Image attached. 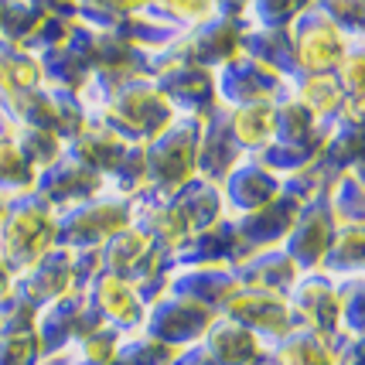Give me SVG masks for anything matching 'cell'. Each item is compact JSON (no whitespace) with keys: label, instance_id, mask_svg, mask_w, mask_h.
Instances as JSON below:
<instances>
[{"label":"cell","instance_id":"6da1fadb","mask_svg":"<svg viewBox=\"0 0 365 365\" xmlns=\"http://www.w3.org/2000/svg\"><path fill=\"white\" fill-rule=\"evenodd\" d=\"M175 116L178 113L160 96L154 79H147V76H127V79H120L113 86V93L106 96V106H103V113L96 120H103L106 127H113L123 140L147 143L171 127Z\"/></svg>","mask_w":365,"mask_h":365},{"label":"cell","instance_id":"7a4b0ae2","mask_svg":"<svg viewBox=\"0 0 365 365\" xmlns=\"http://www.w3.org/2000/svg\"><path fill=\"white\" fill-rule=\"evenodd\" d=\"M198 116H175L171 127L143 143V191L154 198H171L181 185L195 178L198 158Z\"/></svg>","mask_w":365,"mask_h":365},{"label":"cell","instance_id":"3957f363","mask_svg":"<svg viewBox=\"0 0 365 365\" xmlns=\"http://www.w3.org/2000/svg\"><path fill=\"white\" fill-rule=\"evenodd\" d=\"M133 222V198L99 191L89 202L55 212V246L72 253H99L116 232Z\"/></svg>","mask_w":365,"mask_h":365},{"label":"cell","instance_id":"277c9868","mask_svg":"<svg viewBox=\"0 0 365 365\" xmlns=\"http://www.w3.org/2000/svg\"><path fill=\"white\" fill-rule=\"evenodd\" d=\"M51 246H55V208L38 191L11 198L0 222V253L7 256L14 273L28 270Z\"/></svg>","mask_w":365,"mask_h":365},{"label":"cell","instance_id":"5b68a950","mask_svg":"<svg viewBox=\"0 0 365 365\" xmlns=\"http://www.w3.org/2000/svg\"><path fill=\"white\" fill-rule=\"evenodd\" d=\"M287 34H290L301 76H331L334 68L341 65V58L349 55V48L362 45V41H349L334 28L331 17L321 11V0L318 4H304L297 17L290 21Z\"/></svg>","mask_w":365,"mask_h":365},{"label":"cell","instance_id":"8992f818","mask_svg":"<svg viewBox=\"0 0 365 365\" xmlns=\"http://www.w3.org/2000/svg\"><path fill=\"white\" fill-rule=\"evenodd\" d=\"M215 318H219V314L208 311V307H202V304L160 294L158 301H150L147 311H143L140 334L150 338V341H158V345H164V349H171L178 355V351L198 345Z\"/></svg>","mask_w":365,"mask_h":365},{"label":"cell","instance_id":"52a82bcc","mask_svg":"<svg viewBox=\"0 0 365 365\" xmlns=\"http://www.w3.org/2000/svg\"><path fill=\"white\" fill-rule=\"evenodd\" d=\"M212 86H215V103L225 110L246 103H280L290 96V82L242 51L212 72Z\"/></svg>","mask_w":365,"mask_h":365},{"label":"cell","instance_id":"ba28073f","mask_svg":"<svg viewBox=\"0 0 365 365\" xmlns=\"http://www.w3.org/2000/svg\"><path fill=\"white\" fill-rule=\"evenodd\" d=\"M171 365H273L270 345H263L256 334L239 328L222 314L212 321L205 338L191 349L178 351Z\"/></svg>","mask_w":365,"mask_h":365},{"label":"cell","instance_id":"9c48e42d","mask_svg":"<svg viewBox=\"0 0 365 365\" xmlns=\"http://www.w3.org/2000/svg\"><path fill=\"white\" fill-rule=\"evenodd\" d=\"M222 318L256 334L263 345H277L280 338L301 328V321L290 311L287 297H273V294H259V290H246V287H239L225 301Z\"/></svg>","mask_w":365,"mask_h":365},{"label":"cell","instance_id":"30bf717a","mask_svg":"<svg viewBox=\"0 0 365 365\" xmlns=\"http://www.w3.org/2000/svg\"><path fill=\"white\" fill-rule=\"evenodd\" d=\"M96 328H103V321L89 304L86 290H72L38 311L34 318V334L41 341V351H55L65 345H79L82 338H89Z\"/></svg>","mask_w":365,"mask_h":365},{"label":"cell","instance_id":"8fae6325","mask_svg":"<svg viewBox=\"0 0 365 365\" xmlns=\"http://www.w3.org/2000/svg\"><path fill=\"white\" fill-rule=\"evenodd\" d=\"M14 290L21 297L41 311L48 304H55L58 297L72 294V290H82L79 287V253L72 250H62V246H51L41 259H34L28 270H21L14 277Z\"/></svg>","mask_w":365,"mask_h":365},{"label":"cell","instance_id":"7c38bea8","mask_svg":"<svg viewBox=\"0 0 365 365\" xmlns=\"http://www.w3.org/2000/svg\"><path fill=\"white\" fill-rule=\"evenodd\" d=\"M334 229H338V222H334L331 208H328V188H321L314 198L304 202L290 236L284 239V253L297 263L301 273H314L321 267L324 253H328V246H331Z\"/></svg>","mask_w":365,"mask_h":365},{"label":"cell","instance_id":"4fadbf2b","mask_svg":"<svg viewBox=\"0 0 365 365\" xmlns=\"http://www.w3.org/2000/svg\"><path fill=\"white\" fill-rule=\"evenodd\" d=\"M284 191V178H277L270 168H263L256 158H242L222 178L219 198H222V219L236 222L256 208L270 205L273 198Z\"/></svg>","mask_w":365,"mask_h":365},{"label":"cell","instance_id":"5bb4252c","mask_svg":"<svg viewBox=\"0 0 365 365\" xmlns=\"http://www.w3.org/2000/svg\"><path fill=\"white\" fill-rule=\"evenodd\" d=\"M287 304L297 314L301 328L314 331L318 338L331 341V338L341 334V324H338V314H341V307H338V287H334L331 277H324L321 270L301 273L294 290L287 294Z\"/></svg>","mask_w":365,"mask_h":365},{"label":"cell","instance_id":"9a60e30c","mask_svg":"<svg viewBox=\"0 0 365 365\" xmlns=\"http://www.w3.org/2000/svg\"><path fill=\"white\" fill-rule=\"evenodd\" d=\"M86 297L96 307V314H99L103 324L116 328V331L127 334V338L130 334H140L147 304L137 294V287H130L127 280H120V277H113L106 270H96L93 280L86 284Z\"/></svg>","mask_w":365,"mask_h":365},{"label":"cell","instance_id":"2e32d148","mask_svg":"<svg viewBox=\"0 0 365 365\" xmlns=\"http://www.w3.org/2000/svg\"><path fill=\"white\" fill-rule=\"evenodd\" d=\"M304 208V198L290 195V191H280L270 205L256 208L250 215H242L232 222L239 242L253 253V250H270V246H284V239L290 236V229L297 222Z\"/></svg>","mask_w":365,"mask_h":365},{"label":"cell","instance_id":"e0dca14e","mask_svg":"<svg viewBox=\"0 0 365 365\" xmlns=\"http://www.w3.org/2000/svg\"><path fill=\"white\" fill-rule=\"evenodd\" d=\"M239 290L236 277H232V267H171L168 280H164V290L168 297H185V301H195L222 314L225 301Z\"/></svg>","mask_w":365,"mask_h":365},{"label":"cell","instance_id":"ac0fdd59","mask_svg":"<svg viewBox=\"0 0 365 365\" xmlns=\"http://www.w3.org/2000/svg\"><path fill=\"white\" fill-rule=\"evenodd\" d=\"M31 191H38L55 212H62V208H72V205H79V202H89V198H96L99 191H106V188H103V178L96 175V171L82 168L79 160L62 154L51 168L38 171Z\"/></svg>","mask_w":365,"mask_h":365},{"label":"cell","instance_id":"d6986e66","mask_svg":"<svg viewBox=\"0 0 365 365\" xmlns=\"http://www.w3.org/2000/svg\"><path fill=\"white\" fill-rule=\"evenodd\" d=\"M154 86L160 96L171 103L178 116H198L205 120L215 110V86H212V72L198 68V65H171L154 76Z\"/></svg>","mask_w":365,"mask_h":365},{"label":"cell","instance_id":"ffe728a7","mask_svg":"<svg viewBox=\"0 0 365 365\" xmlns=\"http://www.w3.org/2000/svg\"><path fill=\"white\" fill-rule=\"evenodd\" d=\"M130 225L140 229L143 236L150 239V246H154L160 256H168V259L191 239V229H188V222L181 219V212H178L168 198H154V195H147V191H140V195L133 198V222Z\"/></svg>","mask_w":365,"mask_h":365},{"label":"cell","instance_id":"44dd1931","mask_svg":"<svg viewBox=\"0 0 365 365\" xmlns=\"http://www.w3.org/2000/svg\"><path fill=\"white\" fill-rule=\"evenodd\" d=\"M239 287L246 290H259V294H273V297H287L294 284H297V263L284 253V246H270V250H253L232 267Z\"/></svg>","mask_w":365,"mask_h":365},{"label":"cell","instance_id":"7402d4cb","mask_svg":"<svg viewBox=\"0 0 365 365\" xmlns=\"http://www.w3.org/2000/svg\"><path fill=\"white\" fill-rule=\"evenodd\" d=\"M246 158L229 133V113L225 106H215L202 120L198 133V158H195V178H205L212 185H222V178Z\"/></svg>","mask_w":365,"mask_h":365},{"label":"cell","instance_id":"603a6c76","mask_svg":"<svg viewBox=\"0 0 365 365\" xmlns=\"http://www.w3.org/2000/svg\"><path fill=\"white\" fill-rule=\"evenodd\" d=\"M45 86L41 62L24 45L0 41V116L11 120L17 106Z\"/></svg>","mask_w":365,"mask_h":365},{"label":"cell","instance_id":"cb8c5ba5","mask_svg":"<svg viewBox=\"0 0 365 365\" xmlns=\"http://www.w3.org/2000/svg\"><path fill=\"white\" fill-rule=\"evenodd\" d=\"M130 147H133V143L123 140V137L113 127H106L103 120H89L72 140L65 143L62 154L72 160H79L82 168L96 171L99 178H110L113 171L120 168V160L127 158Z\"/></svg>","mask_w":365,"mask_h":365},{"label":"cell","instance_id":"d4e9b609","mask_svg":"<svg viewBox=\"0 0 365 365\" xmlns=\"http://www.w3.org/2000/svg\"><path fill=\"white\" fill-rule=\"evenodd\" d=\"M246 253H250V250L239 242L232 222L222 219L219 225H212L205 232L191 236L168 263H171V267H236Z\"/></svg>","mask_w":365,"mask_h":365},{"label":"cell","instance_id":"484cf974","mask_svg":"<svg viewBox=\"0 0 365 365\" xmlns=\"http://www.w3.org/2000/svg\"><path fill=\"white\" fill-rule=\"evenodd\" d=\"M239 51L250 55V58H256L259 65H267V68L277 72L280 79H287V82L301 79V68H297V58H294V45H290L287 28H280V31L246 28L242 38H239Z\"/></svg>","mask_w":365,"mask_h":365},{"label":"cell","instance_id":"4316f807","mask_svg":"<svg viewBox=\"0 0 365 365\" xmlns=\"http://www.w3.org/2000/svg\"><path fill=\"white\" fill-rule=\"evenodd\" d=\"M225 113H229V133L246 158H256L263 147H270L277 130V103H246Z\"/></svg>","mask_w":365,"mask_h":365},{"label":"cell","instance_id":"83f0119b","mask_svg":"<svg viewBox=\"0 0 365 365\" xmlns=\"http://www.w3.org/2000/svg\"><path fill=\"white\" fill-rule=\"evenodd\" d=\"M168 202L181 212V219L188 222L191 236H198V232H205V229L222 222L219 185H212V181H205V178H191L188 185H181Z\"/></svg>","mask_w":365,"mask_h":365},{"label":"cell","instance_id":"f1b7e54d","mask_svg":"<svg viewBox=\"0 0 365 365\" xmlns=\"http://www.w3.org/2000/svg\"><path fill=\"white\" fill-rule=\"evenodd\" d=\"M290 96L311 113L318 127H334L345 110V96L334 76H301L290 82Z\"/></svg>","mask_w":365,"mask_h":365},{"label":"cell","instance_id":"f546056e","mask_svg":"<svg viewBox=\"0 0 365 365\" xmlns=\"http://www.w3.org/2000/svg\"><path fill=\"white\" fill-rule=\"evenodd\" d=\"M362 267H365V229L362 225H338L318 270L324 277H331V280H345V277H362Z\"/></svg>","mask_w":365,"mask_h":365},{"label":"cell","instance_id":"4dcf8cb0","mask_svg":"<svg viewBox=\"0 0 365 365\" xmlns=\"http://www.w3.org/2000/svg\"><path fill=\"white\" fill-rule=\"evenodd\" d=\"M270 362L273 365H334V355L324 338H318L307 328H297L294 334H287L277 345H270Z\"/></svg>","mask_w":365,"mask_h":365},{"label":"cell","instance_id":"1f68e13d","mask_svg":"<svg viewBox=\"0 0 365 365\" xmlns=\"http://www.w3.org/2000/svg\"><path fill=\"white\" fill-rule=\"evenodd\" d=\"M328 208L338 225H362L365 219V188H362V164L349 168L328 185Z\"/></svg>","mask_w":365,"mask_h":365},{"label":"cell","instance_id":"d6a6232c","mask_svg":"<svg viewBox=\"0 0 365 365\" xmlns=\"http://www.w3.org/2000/svg\"><path fill=\"white\" fill-rule=\"evenodd\" d=\"M34 178H38V171L17 150L14 137H11V123L0 120V195L17 198V195L34 188Z\"/></svg>","mask_w":365,"mask_h":365},{"label":"cell","instance_id":"836d02e7","mask_svg":"<svg viewBox=\"0 0 365 365\" xmlns=\"http://www.w3.org/2000/svg\"><path fill=\"white\" fill-rule=\"evenodd\" d=\"M48 4H24V0H0V41L24 45L34 28L45 21Z\"/></svg>","mask_w":365,"mask_h":365},{"label":"cell","instance_id":"e575fe53","mask_svg":"<svg viewBox=\"0 0 365 365\" xmlns=\"http://www.w3.org/2000/svg\"><path fill=\"white\" fill-rule=\"evenodd\" d=\"M11 137H14L17 150L24 154V160L31 164L34 171H45L51 168L55 160L62 158L65 143L55 137V133H48V130H28V127H11Z\"/></svg>","mask_w":365,"mask_h":365},{"label":"cell","instance_id":"d590c367","mask_svg":"<svg viewBox=\"0 0 365 365\" xmlns=\"http://www.w3.org/2000/svg\"><path fill=\"white\" fill-rule=\"evenodd\" d=\"M304 4H287V0H259V4H242V24L259 28V31H280L290 28V21L297 17Z\"/></svg>","mask_w":365,"mask_h":365},{"label":"cell","instance_id":"8d00e7d4","mask_svg":"<svg viewBox=\"0 0 365 365\" xmlns=\"http://www.w3.org/2000/svg\"><path fill=\"white\" fill-rule=\"evenodd\" d=\"M175 362V351L143 338V334H130L123 338V345L116 349L110 365H171Z\"/></svg>","mask_w":365,"mask_h":365},{"label":"cell","instance_id":"74e56055","mask_svg":"<svg viewBox=\"0 0 365 365\" xmlns=\"http://www.w3.org/2000/svg\"><path fill=\"white\" fill-rule=\"evenodd\" d=\"M362 65H365V51L362 45H351L349 55L341 58V65L334 68L331 76L338 79V86H341V96H345V103H351V106H365V76H362Z\"/></svg>","mask_w":365,"mask_h":365},{"label":"cell","instance_id":"f35d334b","mask_svg":"<svg viewBox=\"0 0 365 365\" xmlns=\"http://www.w3.org/2000/svg\"><path fill=\"white\" fill-rule=\"evenodd\" d=\"M123 338H127V334H120L116 328H110V324L96 328L89 338H82L79 345H76V349H79V365H110L116 349L123 345Z\"/></svg>","mask_w":365,"mask_h":365},{"label":"cell","instance_id":"ab89813d","mask_svg":"<svg viewBox=\"0 0 365 365\" xmlns=\"http://www.w3.org/2000/svg\"><path fill=\"white\" fill-rule=\"evenodd\" d=\"M41 341L34 331H7L0 334V365H38Z\"/></svg>","mask_w":365,"mask_h":365},{"label":"cell","instance_id":"60d3db41","mask_svg":"<svg viewBox=\"0 0 365 365\" xmlns=\"http://www.w3.org/2000/svg\"><path fill=\"white\" fill-rule=\"evenodd\" d=\"M34 318H38V307L28 297H21L17 290H11L7 297H0V334L34 331Z\"/></svg>","mask_w":365,"mask_h":365},{"label":"cell","instance_id":"b9f144b4","mask_svg":"<svg viewBox=\"0 0 365 365\" xmlns=\"http://www.w3.org/2000/svg\"><path fill=\"white\" fill-rule=\"evenodd\" d=\"M321 11L349 41H362V4H321Z\"/></svg>","mask_w":365,"mask_h":365},{"label":"cell","instance_id":"7bdbcfd3","mask_svg":"<svg viewBox=\"0 0 365 365\" xmlns=\"http://www.w3.org/2000/svg\"><path fill=\"white\" fill-rule=\"evenodd\" d=\"M334 355V365H362V338L355 334H338L328 341Z\"/></svg>","mask_w":365,"mask_h":365},{"label":"cell","instance_id":"ee69618b","mask_svg":"<svg viewBox=\"0 0 365 365\" xmlns=\"http://www.w3.org/2000/svg\"><path fill=\"white\" fill-rule=\"evenodd\" d=\"M14 267H11V263H7V256L0 253V297H7V294H11V290H14Z\"/></svg>","mask_w":365,"mask_h":365},{"label":"cell","instance_id":"f6af8a7d","mask_svg":"<svg viewBox=\"0 0 365 365\" xmlns=\"http://www.w3.org/2000/svg\"><path fill=\"white\" fill-rule=\"evenodd\" d=\"M7 202H11V198H4V195H0V222H4V212H7Z\"/></svg>","mask_w":365,"mask_h":365},{"label":"cell","instance_id":"bcb514c9","mask_svg":"<svg viewBox=\"0 0 365 365\" xmlns=\"http://www.w3.org/2000/svg\"><path fill=\"white\" fill-rule=\"evenodd\" d=\"M0 120H4V116H0Z\"/></svg>","mask_w":365,"mask_h":365}]
</instances>
